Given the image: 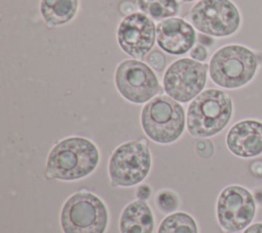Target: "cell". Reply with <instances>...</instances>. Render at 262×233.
I'll return each mask as SVG.
<instances>
[{
  "label": "cell",
  "instance_id": "obj_23",
  "mask_svg": "<svg viewBox=\"0 0 262 233\" xmlns=\"http://www.w3.org/2000/svg\"><path fill=\"white\" fill-rule=\"evenodd\" d=\"M243 233H262V222L251 224L244 230Z\"/></svg>",
  "mask_w": 262,
  "mask_h": 233
},
{
  "label": "cell",
  "instance_id": "obj_15",
  "mask_svg": "<svg viewBox=\"0 0 262 233\" xmlns=\"http://www.w3.org/2000/svg\"><path fill=\"white\" fill-rule=\"evenodd\" d=\"M79 10V0H40L39 11L49 27H59L75 18Z\"/></svg>",
  "mask_w": 262,
  "mask_h": 233
},
{
  "label": "cell",
  "instance_id": "obj_16",
  "mask_svg": "<svg viewBox=\"0 0 262 233\" xmlns=\"http://www.w3.org/2000/svg\"><path fill=\"white\" fill-rule=\"evenodd\" d=\"M137 8L151 19L164 20L179 12L178 0H136Z\"/></svg>",
  "mask_w": 262,
  "mask_h": 233
},
{
  "label": "cell",
  "instance_id": "obj_22",
  "mask_svg": "<svg viewBox=\"0 0 262 233\" xmlns=\"http://www.w3.org/2000/svg\"><path fill=\"white\" fill-rule=\"evenodd\" d=\"M151 194V189L150 187L147 185V184H142V185H139L137 187V190H136V197L139 199V200H146L149 198Z\"/></svg>",
  "mask_w": 262,
  "mask_h": 233
},
{
  "label": "cell",
  "instance_id": "obj_7",
  "mask_svg": "<svg viewBox=\"0 0 262 233\" xmlns=\"http://www.w3.org/2000/svg\"><path fill=\"white\" fill-rule=\"evenodd\" d=\"M188 16L199 32L216 38L232 36L242 25L241 12L231 0H199Z\"/></svg>",
  "mask_w": 262,
  "mask_h": 233
},
{
  "label": "cell",
  "instance_id": "obj_6",
  "mask_svg": "<svg viewBox=\"0 0 262 233\" xmlns=\"http://www.w3.org/2000/svg\"><path fill=\"white\" fill-rule=\"evenodd\" d=\"M151 168V155L144 139L131 140L119 145L108 161L112 186L131 187L141 183Z\"/></svg>",
  "mask_w": 262,
  "mask_h": 233
},
{
  "label": "cell",
  "instance_id": "obj_21",
  "mask_svg": "<svg viewBox=\"0 0 262 233\" xmlns=\"http://www.w3.org/2000/svg\"><path fill=\"white\" fill-rule=\"evenodd\" d=\"M189 55H190V57H191L192 59L202 62V61H205V60L207 59V57H208V50H207V48H206L205 45H203V44L200 43V44L194 45V46L190 49Z\"/></svg>",
  "mask_w": 262,
  "mask_h": 233
},
{
  "label": "cell",
  "instance_id": "obj_3",
  "mask_svg": "<svg viewBox=\"0 0 262 233\" xmlns=\"http://www.w3.org/2000/svg\"><path fill=\"white\" fill-rule=\"evenodd\" d=\"M233 113L230 96L219 89H207L188 105L186 124L192 137L209 138L220 133Z\"/></svg>",
  "mask_w": 262,
  "mask_h": 233
},
{
  "label": "cell",
  "instance_id": "obj_9",
  "mask_svg": "<svg viewBox=\"0 0 262 233\" xmlns=\"http://www.w3.org/2000/svg\"><path fill=\"white\" fill-rule=\"evenodd\" d=\"M115 85L126 100L135 104L148 102L161 91L151 67L137 59H125L117 65Z\"/></svg>",
  "mask_w": 262,
  "mask_h": 233
},
{
  "label": "cell",
  "instance_id": "obj_5",
  "mask_svg": "<svg viewBox=\"0 0 262 233\" xmlns=\"http://www.w3.org/2000/svg\"><path fill=\"white\" fill-rule=\"evenodd\" d=\"M108 213L104 202L89 191L71 195L60 212V226L63 233H104Z\"/></svg>",
  "mask_w": 262,
  "mask_h": 233
},
{
  "label": "cell",
  "instance_id": "obj_25",
  "mask_svg": "<svg viewBox=\"0 0 262 233\" xmlns=\"http://www.w3.org/2000/svg\"><path fill=\"white\" fill-rule=\"evenodd\" d=\"M183 2H192V1H195V0H181Z\"/></svg>",
  "mask_w": 262,
  "mask_h": 233
},
{
  "label": "cell",
  "instance_id": "obj_12",
  "mask_svg": "<svg viewBox=\"0 0 262 233\" xmlns=\"http://www.w3.org/2000/svg\"><path fill=\"white\" fill-rule=\"evenodd\" d=\"M159 47L171 55H182L190 51L196 41L194 28L179 17L161 20L156 30Z\"/></svg>",
  "mask_w": 262,
  "mask_h": 233
},
{
  "label": "cell",
  "instance_id": "obj_10",
  "mask_svg": "<svg viewBox=\"0 0 262 233\" xmlns=\"http://www.w3.org/2000/svg\"><path fill=\"white\" fill-rule=\"evenodd\" d=\"M256 209L253 194L239 185L225 187L216 202L218 224L229 233H236L249 227L255 218Z\"/></svg>",
  "mask_w": 262,
  "mask_h": 233
},
{
  "label": "cell",
  "instance_id": "obj_13",
  "mask_svg": "<svg viewBox=\"0 0 262 233\" xmlns=\"http://www.w3.org/2000/svg\"><path fill=\"white\" fill-rule=\"evenodd\" d=\"M226 146L235 156L256 157L262 154V122L254 119L239 121L226 134Z\"/></svg>",
  "mask_w": 262,
  "mask_h": 233
},
{
  "label": "cell",
  "instance_id": "obj_4",
  "mask_svg": "<svg viewBox=\"0 0 262 233\" xmlns=\"http://www.w3.org/2000/svg\"><path fill=\"white\" fill-rule=\"evenodd\" d=\"M140 123L143 132L150 140L160 144H170L183 134L184 109L171 97L158 95L142 107Z\"/></svg>",
  "mask_w": 262,
  "mask_h": 233
},
{
  "label": "cell",
  "instance_id": "obj_8",
  "mask_svg": "<svg viewBox=\"0 0 262 233\" xmlns=\"http://www.w3.org/2000/svg\"><path fill=\"white\" fill-rule=\"evenodd\" d=\"M209 64L192 58H180L172 62L163 77L166 94L177 102L186 103L203 92L207 83Z\"/></svg>",
  "mask_w": 262,
  "mask_h": 233
},
{
  "label": "cell",
  "instance_id": "obj_19",
  "mask_svg": "<svg viewBox=\"0 0 262 233\" xmlns=\"http://www.w3.org/2000/svg\"><path fill=\"white\" fill-rule=\"evenodd\" d=\"M145 60H146L147 64L151 68L156 69L157 72H162L166 66V57H165L164 53L160 50L150 51L146 55Z\"/></svg>",
  "mask_w": 262,
  "mask_h": 233
},
{
  "label": "cell",
  "instance_id": "obj_18",
  "mask_svg": "<svg viewBox=\"0 0 262 233\" xmlns=\"http://www.w3.org/2000/svg\"><path fill=\"white\" fill-rule=\"evenodd\" d=\"M156 203L162 213L170 214L179 207V198L171 190H161L156 196Z\"/></svg>",
  "mask_w": 262,
  "mask_h": 233
},
{
  "label": "cell",
  "instance_id": "obj_24",
  "mask_svg": "<svg viewBox=\"0 0 262 233\" xmlns=\"http://www.w3.org/2000/svg\"><path fill=\"white\" fill-rule=\"evenodd\" d=\"M251 171L256 177L262 178V161L256 160L251 165Z\"/></svg>",
  "mask_w": 262,
  "mask_h": 233
},
{
  "label": "cell",
  "instance_id": "obj_14",
  "mask_svg": "<svg viewBox=\"0 0 262 233\" xmlns=\"http://www.w3.org/2000/svg\"><path fill=\"white\" fill-rule=\"evenodd\" d=\"M154 227L152 212L143 200L130 202L121 214L119 222L121 233H152Z\"/></svg>",
  "mask_w": 262,
  "mask_h": 233
},
{
  "label": "cell",
  "instance_id": "obj_17",
  "mask_svg": "<svg viewBox=\"0 0 262 233\" xmlns=\"http://www.w3.org/2000/svg\"><path fill=\"white\" fill-rule=\"evenodd\" d=\"M158 233H199L194 219L187 213L177 212L168 215L160 224Z\"/></svg>",
  "mask_w": 262,
  "mask_h": 233
},
{
  "label": "cell",
  "instance_id": "obj_11",
  "mask_svg": "<svg viewBox=\"0 0 262 233\" xmlns=\"http://www.w3.org/2000/svg\"><path fill=\"white\" fill-rule=\"evenodd\" d=\"M154 20L142 12H133L120 21L117 29V41L127 55L143 58L152 49L156 42Z\"/></svg>",
  "mask_w": 262,
  "mask_h": 233
},
{
  "label": "cell",
  "instance_id": "obj_1",
  "mask_svg": "<svg viewBox=\"0 0 262 233\" xmlns=\"http://www.w3.org/2000/svg\"><path fill=\"white\" fill-rule=\"evenodd\" d=\"M99 162V151L89 139L72 136L60 140L50 150L46 175L61 181H75L90 175Z\"/></svg>",
  "mask_w": 262,
  "mask_h": 233
},
{
  "label": "cell",
  "instance_id": "obj_20",
  "mask_svg": "<svg viewBox=\"0 0 262 233\" xmlns=\"http://www.w3.org/2000/svg\"><path fill=\"white\" fill-rule=\"evenodd\" d=\"M195 152L196 154L204 159H208L212 157L214 154V144L210 139L202 138L195 144Z\"/></svg>",
  "mask_w": 262,
  "mask_h": 233
},
{
  "label": "cell",
  "instance_id": "obj_2",
  "mask_svg": "<svg viewBox=\"0 0 262 233\" xmlns=\"http://www.w3.org/2000/svg\"><path fill=\"white\" fill-rule=\"evenodd\" d=\"M259 68L256 52L247 46L228 44L215 51L209 62V76L224 89H238L248 85Z\"/></svg>",
  "mask_w": 262,
  "mask_h": 233
}]
</instances>
